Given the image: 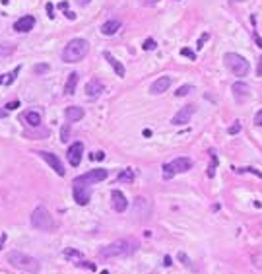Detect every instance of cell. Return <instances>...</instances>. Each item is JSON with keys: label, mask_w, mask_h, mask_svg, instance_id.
<instances>
[{"label": "cell", "mask_w": 262, "mask_h": 274, "mask_svg": "<svg viewBox=\"0 0 262 274\" xmlns=\"http://www.w3.org/2000/svg\"><path fill=\"white\" fill-rule=\"evenodd\" d=\"M78 2H80V4H87V2H90V0H78Z\"/></svg>", "instance_id": "f6af8a7d"}, {"label": "cell", "mask_w": 262, "mask_h": 274, "mask_svg": "<svg viewBox=\"0 0 262 274\" xmlns=\"http://www.w3.org/2000/svg\"><path fill=\"white\" fill-rule=\"evenodd\" d=\"M241 171H247V173H253V175H256V177H260L262 179V171H258V169H254V167H243Z\"/></svg>", "instance_id": "d6a6232c"}, {"label": "cell", "mask_w": 262, "mask_h": 274, "mask_svg": "<svg viewBox=\"0 0 262 274\" xmlns=\"http://www.w3.org/2000/svg\"><path fill=\"white\" fill-rule=\"evenodd\" d=\"M37 154L43 157V160L49 163V165H51L56 173H58V175H64V173H66L64 165H62V161L58 160V156H56V154H52V152H47V150H41V152H37Z\"/></svg>", "instance_id": "30bf717a"}, {"label": "cell", "mask_w": 262, "mask_h": 274, "mask_svg": "<svg viewBox=\"0 0 262 274\" xmlns=\"http://www.w3.org/2000/svg\"><path fill=\"white\" fill-rule=\"evenodd\" d=\"M107 175H109L107 169H103V167H97V169H91V171L83 173V175H80V177H76L74 183H80V185L91 187V185H97V183L105 181V179H107Z\"/></svg>", "instance_id": "52a82bcc"}, {"label": "cell", "mask_w": 262, "mask_h": 274, "mask_svg": "<svg viewBox=\"0 0 262 274\" xmlns=\"http://www.w3.org/2000/svg\"><path fill=\"white\" fill-rule=\"evenodd\" d=\"M14 51H16V45H10V43L2 45L0 43V56H8V55H12Z\"/></svg>", "instance_id": "83f0119b"}, {"label": "cell", "mask_w": 262, "mask_h": 274, "mask_svg": "<svg viewBox=\"0 0 262 274\" xmlns=\"http://www.w3.org/2000/svg\"><path fill=\"white\" fill-rule=\"evenodd\" d=\"M181 55L186 56V59H190V60H196V55H194L190 49H186V47H182V49H181Z\"/></svg>", "instance_id": "f546056e"}, {"label": "cell", "mask_w": 262, "mask_h": 274, "mask_svg": "<svg viewBox=\"0 0 262 274\" xmlns=\"http://www.w3.org/2000/svg\"><path fill=\"white\" fill-rule=\"evenodd\" d=\"M66 16H68V20H76V14L74 12H66Z\"/></svg>", "instance_id": "ee69618b"}, {"label": "cell", "mask_w": 262, "mask_h": 274, "mask_svg": "<svg viewBox=\"0 0 262 274\" xmlns=\"http://www.w3.org/2000/svg\"><path fill=\"white\" fill-rule=\"evenodd\" d=\"M86 111H83L82 107H78V105H72V107H66V119L70 121V123H76V121H82Z\"/></svg>", "instance_id": "ffe728a7"}, {"label": "cell", "mask_w": 262, "mask_h": 274, "mask_svg": "<svg viewBox=\"0 0 262 274\" xmlns=\"http://www.w3.org/2000/svg\"><path fill=\"white\" fill-rule=\"evenodd\" d=\"M231 92H233V97H235V101H237V103H245L250 97V89H249V86L243 80L235 82L233 88H231Z\"/></svg>", "instance_id": "4fadbf2b"}, {"label": "cell", "mask_w": 262, "mask_h": 274, "mask_svg": "<svg viewBox=\"0 0 262 274\" xmlns=\"http://www.w3.org/2000/svg\"><path fill=\"white\" fill-rule=\"evenodd\" d=\"M134 214L138 216L140 220H148L150 214H151V204H150V200L144 198V196H138V198H136V200H134Z\"/></svg>", "instance_id": "8fae6325"}, {"label": "cell", "mask_w": 262, "mask_h": 274, "mask_svg": "<svg viewBox=\"0 0 262 274\" xmlns=\"http://www.w3.org/2000/svg\"><path fill=\"white\" fill-rule=\"evenodd\" d=\"M194 113H196V105L194 103H188V105H185L182 109H179V111L175 113V117L171 119V123L177 124V126L186 124V123H190V119H192V115H194Z\"/></svg>", "instance_id": "ba28073f"}, {"label": "cell", "mask_w": 262, "mask_h": 274, "mask_svg": "<svg viewBox=\"0 0 262 274\" xmlns=\"http://www.w3.org/2000/svg\"><path fill=\"white\" fill-rule=\"evenodd\" d=\"M134 169H122L119 173V181L120 183H132L134 181Z\"/></svg>", "instance_id": "cb8c5ba5"}, {"label": "cell", "mask_w": 262, "mask_h": 274, "mask_svg": "<svg viewBox=\"0 0 262 274\" xmlns=\"http://www.w3.org/2000/svg\"><path fill=\"white\" fill-rule=\"evenodd\" d=\"M68 134H70V130H68V126H64V128H62V134H60V136H62L60 140L66 142V140H68Z\"/></svg>", "instance_id": "74e56055"}, {"label": "cell", "mask_w": 262, "mask_h": 274, "mask_svg": "<svg viewBox=\"0 0 262 274\" xmlns=\"http://www.w3.org/2000/svg\"><path fill=\"white\" fill-rule=\"evenodd\" d=\"M254 123L258 124V126H262V109H260V111L254 115Z\"/></svg>", "instance_id": "8d00e7d4"}, {"label": "cell", "mask_w": 262, "mask_h": 274, "mask_svg": "<svg viewBox=\"0 0 262 274\" xmlns=\"http://www.w3.org/2000/svg\"><path fill=\"white\" fill-rule=\"evenodd\" d=\"M163 265H165V266H171V265H173V262H171V257H165V259H163Z\"/></svg>", "instance_id": "7bdbcfd3"}, {"label": "cell", "mask_w": 262, "mask_h": 274, "mask_svg": "<svg viewBox=\"0 0 262 274\" xmlns=\"http://www.w3.org/2000/svg\"><path fill=\"white\" fill-rule=\"evenodd\" d=\"M119 29H120V22H119V20H109V22H105L101 25V33L107 35V37H109V35H115Z\"/></svg>", "instance_id": "44dd1931"}, {"label": "cell", "mask_w": 262, "mask_h": 274, "mask_svg": "<svg viewBox=\"0 0 262 274\" xmlns=\"http://www.w3.org/2000/svg\"><path fill=\"white\" fill-rule=\"evenodd\" d=\"M19 74V66H16L12 72H10V76L8 78H4V76H0V86H10L14 80H16V76Z\"/></svg>", "instance_id": "d4e9b609"}, {"label": "cell", "mask_w": 262, "mask_h": 274, "mask_svg": "<svg viewBox=\"0 0 262 274\" xmlns=\"http://www.w3.org/2000/svg\"><path fill=\"white\" fill-rule=\"evenodd\" d=\"M31 225L39 231H49L55 228V220H52L51 212L45 206H37L31 212Z\"/></svg>", "instance_id": "5b68a950"}, {"label": "cell", "mask_w": 262, "mask_h": 274, "mask_svg": "<svg viewBox=\"0 0 262 274\" xmlns=\"http://www.w3.org/2000/svg\"><path fill=\"white\" fill-rule=\"evenodd\" d=\"M78 266H86V268H90V270H95V265L93 262H76Z\"/></svg>", "instance_id": "d590c367"}, {"label": "cell", "mask_w": 262, "mask_h": 274, "mask_svg": "<svg viewBox=\"0 0 262 274\" xmlns=\"http://www.w3.org/2000/svg\"><path fill=\"white\" fill-rule=\"evenodd\" d=\"M192 89H194V86H190V84H185V86H181V88H179V89H177V92H175V96H177V97L188 96V93H190Z\"/></svg>", "instance_id": "4316f807"}, {"label": "cell", "mask_w": 262, "mask_h": 274, "mask_svg": "<svg viewBox=\"0 0 262 274\" xmlns=\"http://www.w3.org/2000/svg\"><path fill=\"white\" fill-rule=\"evenodd\" d=\"M105 157V152H95V154H91V160H103Z\"/></svg>", "instance_id": "ab89813d"}, {"label": "cell", "mask_w": 262, "mask_h": 274, "mask_svg": "<svg viewBox=\"0 0 262 274\" xmlns=\"http://www.w3.org/2000/svg\"><path fill=\"white\" fill-rule=\"evenodd\" d=\"M169 86H171V78H169V76H159L154 84H151L150 92L154 93V96H159V93L167 92V89H169Z\"/></svg>", "instance_id": "2e32d148"}, {"label": "cell", "mask_w": 262, "mask_h": 274, "mask_svg": "<svg viewBox=\"0 0 262 274\" xmlns=\"http://www.w3.org/2000/svg\"><path fill=\"white\" fill-rule=\"evenodd\" d=\"M74 185V198L80 206H86L91 198V189L87 185H80V183H72Z\"/></svg>", "instance_id": "7c38bea8"}, {"label": "cell", "mask_w": 262, "mask_h": 274, "mask_svg": "<svg viewBox=\"0 0 262 274\" xmlns=\"http://www.w3.org/2000/svg\"><path fill=\"white\" fill-rule=\"evenodd\" d=\"M192 167V160L190 157H177L169 163L163 165V179H173L177 173H185Z\"/></svg>", "instance_id": "8992f818"}, {"label": "cell", "mask_w": 262, "mask_h": 274, "mask_svg": "<svg viewBox=\"0 0 262 274\" xmlns=\"http://www.w3.org/2000/svg\"><path fill=\"white\" fill-rule=\"evenodd\" d=\"M101 274H109V270H101Z\"/></svg>", "instance_id": "bcb514c9"}, {"label": "cell", "mask_w": 262, "mask_h": 274, "mask_svg": "<svg viewBox=\"0 0 262 274\" xmlns=\"http://www.w3.org/2000/svg\"><path fill=\"white\" fill-rule=\"evenodd\" d=\"M256 74H258V76H262V56L258 59V66H256Z\"/></svg>", "instance_id": "60d3db41"}, {"label": "cell", "mask_w": 262, "mask_h": 274, "mask_svg": "<svg viewBox=\"0 0 262 274\" xmlns=\"http://www.w3.org/2000/svg\"><path fill=\"white\" fill-rule=\"evenodd\" d=\"M33 72L37 76H43V74H47V72H51V64H47V62H39V64H35Z\"/></svg>", "instance_id": "484cf974"}, {"label": "cell", "mask_w": 262, "mask_h": 274, "mask_svg": "<svg viewBox=\"0 0 262 274\" xmlns=\"http://www.w3.org/2000/svg\"><path fill=\"white\" fill-rule=\"evenodd\" d=\"M47 12H49V14H47V16H49V18L52 20V18H55V14H52V12H55V6H52V4H47Z\"/></svg>", "instance_id": "f35d334b"}, {"label": "cell", "mask_w": 262, "mask_h": 274, "mask_svg": "<svg viewBox=\"0 0 262 274\" xmlns=\"http://www.w3.org/2000/svg\"><path fill=\"white\" fill-rule=\"evenodd\" d=\"M103 56H105V59H107V62H109V64L113 66L115 74H117L119 78H122L124 74H126V70H124V66L120 64V62H119L117 59H115V56H113V55H111V52H109V51H105V52H103Z\"/></svg>", "instance_id": "ac0fdd59"}, {"label": "cell", "mask_w": 262, "mask_h": 274, "mask_svg": "<svg viewBox=\"0 0 262 274\" xmlns=\"http://www.w3.org/2000/svg\"><path fill=\"white\" fill-rule=\"evenodd\" d=\"M23 121H25L29 126H35V128H37V126L41 124V113H39V111H25Z\"/></svg>", "instance_id": "7402d4cb"}, {"label": "cell", "mask_w": 262, "mask_h": 274, "mask_svg": "<svg viewBox=\"0 0 262 274\" xmlns=\"http://www.w3.org/2000/svg\"><path fill=\"white\" fill-rule=\"evenodd\" d=\"M208 37H210V33H202V37L198 39V43H196V47H198V49H202V47H204V43L208 41Z\"/></svg>", "instance_id": "836d02e7"}, {"label": "cell", "mask_w": 262, "mask_h": 274, "mask_svg": "<svg viewBox=\"0 0 262 274\" xmlns=\"http://www.w3.org/2000/svg\"><path fill=\"white\" fill-rule=\"evenodd\" d=\"M111 200H113V208H115V212H124V210L128 208V200H126V196H124L120 191H115L111 193Z\"/></svg>", "instance_id": "9a60e30c"}, {"label": "cell", "mask_w": 262, "mask_h": 274, "mask_svg": "<svg viewBox=\"0 0 262 274\" xmlns=\"http://www.w3.org/2000/svg\"><path fill=\"white\" fill-rule=\"evenodd\" d=\"M138 249V241L128 237V239H119V241H113L111 245L103 247L99 251V257L101 259H117V257H128Z\"/></svg>", "instance_id": "6da1fadb"}, {"label": "cell", "mask_w": 262, "mask_h": 274, "mask_svg": "<svg viewBox=\"0 0 262 274\" xmlns=\"http://www.w3.org/2000/svg\"><path fill=\"white\" fill-rule=\"evenodd\" d=\"M239 130H241V123H239V121H235V123H233L231 126H229V134L233 136V134H237Z\"/></svg>", "instance_id": "1f68e13d"}, {"label": "cell", "mask_w": 262, "mask_h": 274, "mask_svg": "<svg viewBox=\"0 0 262 274\" xmlns=\"http://www.w3.org/2000/svg\"><path fill=\"white\" fill-rule=\"evenodd\" d=\"M87 52H90V43L82 37H76L62 49V60L68 62V64H74V62H80L86 59Z\"/></svg>", "instance_id": "7a4b0ae2"}, {"label": "cell", "mask_w": 262, "mask_h": 274, "mask_svg": "<svg viewBox=\"0 0 262 274\" xmlns=\"http://www.w3.org/2000/svg\"><path fill=\"white\" fill-rule=\"evenodd\" d=\"M223 59H225V66H227L235 76L243 78V76H247V74H249L250 64H249V60L245 59V56H241V55H239V52H227V55H225Z\"/></svg>", "instance_id": "277c9868"}, {"label": "cell", "mask_w": 262, "mask_h": 274, "mask_svg": "<svg viewBox=\"0 0 262 274\" xmlns=\"http://www.w3.org/2000/svg\"><path fill=\"white\" fill-rule=\"evenodd\" d=\"M18 107H19V101H10V103L6 105L8 111H14V109H18Z\"/></svg>", "instance_id": "e575fe53"}, {"label": "cell", "mask_w": 262, "mask_h": 274, "mask_svg": "<svg viewBox=\"0 0 262 274\" xmlns=\"http://www.w3.org/2000/svg\"><path fill=\"white\" fill-rule=\"evenodd\" d=\"M78 80H80V74H78V72H70V74H68L66 84H64V93H66V96H74Z\"/></svg>", "instance_id": "d6986e66"}, {"label": "cell", "mask_w": 262, "mask_h": 274, "mask_svg": "<svg viewBox=\"0 0 262 274\" xmlns=\"http://www.w3.org/2000/svg\"><path fill=\"white\" fill-rule=\"evenodd\" d=\"M62 255H64V259H68V261H74V262H76V261H82V253L78 251V249H72V247H66Z\"/></svg>", "instance_id": "603a6c76"}, {"label": "cell", "mask_w": 262, "mask_h": 274, "mask_svg": "<svg viewBox=\"0 0 262 274\" xmlns=\"http://www.w3.org/2000/svg\"><path fill=\"white\" fill-rule=\"evenodd\" d=\"M177 257H179V261H181V262H182V265H185V266L192 268V265H190V259H188V257L185 255V253H179V255H177Z\"/></svg>", "instance_id": "4dcf8cb0"}, {"label": "cell", "mask_w": 262, "mask_h": 274, "mask_svg": "<svg viewBox=\"0 0 262 274\" xmlns=\"http://www.w3.org/2000/svg\"><path fill=\"white\" fill-rule=\"evenodd\" d=\"M6 117H8V109L0 107V119H6Z\"/></svg>", "instance_id": "b9f144b4"}, {"label": "cell", "mask_w": 262, "mask_h": 274, "mask_svg": "<svg viewBox=\"0 0 262 274\" xmlns=\"http://www.w3.org/2000/svg\"><path fill=\"white\" fill-rule=\"evenodd\" d=\"M35 27V18L33 16H23V18H19L18 22L14 23V29L19 31V33H27Z\"/></svg>", "instance_id": "e0dca14e"}, {"label": "cell", "mask_w": 262, "mask_h": 274, "mask_svg": "<svg viewBox=\"0 0 262 274\" xmlns=\"http://www.w3.org/2000/svg\"><path fill=\"white\" fill-rule=\"evenodd\" d=\"M103 82L101 80H97V78H91L90 82L86 84V96L90 97V99H95V97H99L103 93Z\"/></svg>", "instance_id": "5bb4252c"}, {"label": "cell", "mask_w": 262, "mask_h": 274, "mask_svg": "<svg viewBox=\"0 0 262 274\" xmlns=\"http://www.w3.org/2000/svg\"><path fill=\"white\" fill-rule=\"evenodd\" d=\"M8 262L14 268H19V270H25V272H31V274H37L39 268H41L37 259L25 255L22 251H10L8 253Z\"/></svg>", "instance_id": "3957f363"}, {"label": "cell", "mask_w": 262, "mask_h": 274, "mask_svg": "<svg viewBox=\"0 0 262 274\" xmlns=\"http://www.w3.org/2000/svg\"><path fill=\"white\" fill-rule=\"evenodd\" d=\"M155 47H157V43H155V41H154V39H151V37H150V39H146V41H144V45H142V49H144V51H154V49H155Z\"/></svg>", "instance_id": "f1b7e54d"}, {"label": "cell", "mask_w": 262, "mask_h": 274, "mask_svg": "<svg viewBox=\"0 0 262 274\" xmlns=\"http://www.w3.org/2000/svg\"><path fill=\"white\" fill-rule=\"evenodd\" d=\"M82 156H83V144L82 142H74V144L68 146V152H66V160L72 167H78L82 161Z\"/></svg>", "instance_id": "9c48e42d"}]
</instances>
